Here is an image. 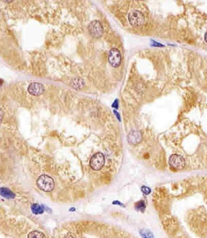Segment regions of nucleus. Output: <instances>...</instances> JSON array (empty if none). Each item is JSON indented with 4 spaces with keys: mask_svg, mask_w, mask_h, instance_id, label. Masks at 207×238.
<instances>
[{
    "mask_svg": "<svg viewBox=\"0 0 207 238\" xmlns=\"http://www.w3.org/2000/svg\"><path fill=\"white\" fill-rule=\"evenodd\" d=\"M37 183L38 188L45 192L52 191L55 186L54 181L52 178L45 175L39 176Z\"/></svg>",
    "mask_w": 207,
    "mask_h": 238,
    "instance_id": "1",
    "label": "nucleus"
},
{
    "mask_svg": "<svg viewBox=\"0 0 207 238\" xmlns=\"http://www.w3.org/2000/svg\"><path fill=\"white\" fill-rule=\"evenodd\" d=\"M105 163V158L101 152L94 154L90 160V166L94 170H100L102 168Z\"/></svg>",
    "mask_w": 207,
    "mask_h": 238,
    "instance_id": "2",
    "label": "nucleus"
},
{
    "mask_svg": "<svg viewBox=\"0 0 207 238\" xmlns=\"http://www.w3.org/2000/svg\"><path fill=\"white\" fill-rule=\"evenodd\" d=\"M128 19L130 23L133 26L142 25L145 22V17L142 13L139 10H133L129 13Z\"/></svg>",
    "mask_w": 207,
    "mask_h": 238,
    "instance_id": "3",
    "label": "nucleus"
},
{
    "mask_svg": "<svg viewBox=\"0 0 207 238\" xmlns=\"http://www.w3.org/2000/svg\"><path fill=\"white\" fill-rule=\"evenodd\" d=\"M109 63L113 67H119L121 61V56L119 51L116 48H112L109 52L108 55Z\"/></svg>",
    "mask_w": 207,
    "mask_h": 238,
    "instance_id": "4",
    "label": "nucleus"
},
{
    "mask_svg": "<svg viewBox=\"0 0 207 238\" xmlns=\"http://www.w3.org/2000/svg\"><path fill=\"white\" fill-rule=\"evenodd\" d=\"M89 31L91 34L96 38H99L103 34V27L98 20L91 22L89 25Z\"/></svg>",
    "mask_w": 207,
    "mask_h": 238,
    "instance_id": "5",
    "label": "nucleus"
},
{
    "mask_svg": "<svg viewBox=\"0 0 207 238\" xmlns=\"http://www.w3.org/2000/svg\"><path fill=\"white\" fill-rule=\"evenodd\" d=\"M170 166L176 170L182 169L185 167V161L184 158L179 155H173L170 158Z\"/></svg>",
    "mask_w": 207,
    "mask_h": 238,
    "instance_id": "6",
    "label": "nucleus"
},
{
    "mask_svg": "<svg viewBox=\"0 0 207 238\" xmlns=\"http://www.w3.org/2000/svg\"><path fill=\"white\" fill-rule=\"evenodd\" d=\"M27 91L31 95L34 96H39L44 93L45 88L44 85L40 83L33 82L28 87Z\"/></svg>",
    "mask_w": 207,
    "mask_h": 238,
    "instance_id": "7",
    "label": "nucleus"
},
{
    "mask_svg": "<svg viewBox=\"0 0 207 238\" xmlns=\"http://www.w3.org/2000/svg\"><path fill=\"white\" fill-rule=\"evenodd\" d=\"M142 135L138 131H132L127 136V141L131 145L138 144L142 141Z\"/></svg>",
    "mask_w": 207,
    "mask_h": 238,
    "instance_id": "8",
    "label": "nucleus"
},
{
    "mask_svg": "<svg viewBox=\"0 0 207 238\" xmlns=\"http://www.w3.org/2000/svg\"><path fill=\"white\" fill-rule=\"evenodd\" d=\"M1 195L7 199H14L16 196L15 194L8 188L2 187L0 189Z\"/></svg>",
    "mask_w": 207,
    "mask_h": 238,
    "instance_id": "9",
    "label": "nucleus"
},
{
    "mask_svg": "<svg viewBox=\"0 0 207 238\" xmlns=\"http://www.w3.org/2000/svg\"><path fill=\"white\" fill-rule=\"evenodd\" d=\"M32 213L35 215L41 214L44 213V209L42 206L39 205L38 204H33L31 206Z\"/></svg>",
    "mask_w": 207,
    "mask_h": 238,
    "instance_id": "10",
    "label": "nucleus"
},
{
    "mask_svg": "<svg viewBox=\"0 0 207 238\" xmlns=\"http://www.w3.org/2000/svg\"><path fill=\"white\" fill-rule=\"evenodd\" d=\"M139 233L142 238H155L152 232L148 229H142L139 231Z\"/></svg>",
    "mask_w": 207,
    "mask_h": 238,
    "instance_id": "11",
    "label": "nucleus"
},
{
    "mask_svg": "<svg viewBox=\"0 0 207 238\" xmlns=\"http://www.w3.org/2000/svg\"><path fill=\"white\" fill-rule=\"evenodd\" d=\"M27 238H46V237L43 233L35 231L29 233Z\"/></svg>",
    "mask_w": 207,
    "mask_h": 238,
    "instance_id": "12",
    "label": "nucleus"
},
{
    "mask_svg": "<svg viewBox=\"0 0 207 238\" xmlns=\"http://www.w3.org/2000/svg\"><path fill=\"white\" fill-rule=\"evenodd\" d=\"M135 210H137V211H144L145 210V202L144 201H140L138 202H136L135 204Z\"/></svg>",
    "mask_w": 207,
    "mask_h": 238,
    "instance_id": "13",
    "label": "nucleus"
},
{
    "mask_svg": "<svg viewBox=\"0 0 207 238\" xmlns=\"http://www.w3.org/2000/svg\"><path fill=\"white\" fill-rule=\"evenodd\" d=\"M83 81H80V79H77V80H75L74 81H73L72 86L74 88L80 89L82 87H83Z\"/></svg>",
    "mask_w": 207,
    "mask_h": 238,
    "instance_id": "14",
    "label": "nucleus"
},
{
    "mask_svg": "<svg viewBox=\"0 0 207 238\" xmlns=\"http://www.w3.org/2000/svg\"><path fill=\"white\" fill-rule=\"evenodd\" d=\"M141 191H142V192L145 195L150 194L151 193V189H150V188H148V187H147V186H142V188H141Z\"/></svg>",
    "mask_w": 207,
    "mask_h": 238,
    "instance_id": "15",
    "label": "nucleus"
},
{
    "mask_svg": "<svg viewBox=\"0 0 207 238\" xmlns=\"http://www.w3.org/2000/svg\"><path fill=\"white\" fill-rule=\"evenodd\" d=\"M113 204H114V205H119V206H120L121 207H124L125 206L123 204L121 203L120 201H114L113 202Z\"/></svg>",
    "mask_w": 207,
    "mask_h": 238,
    "instance_id": "16",
    "label": "nucleus"
},
{
    "mask_svg": "<svg viewBox=\"0 0 207 238\" xmlns=\"http://www.w3.org/2000/svg\"><path fill=\"white\" fill-rule=\"evenodd\" d=\"M114 113L116 114V116H117V117L118 118V119H119V120H120V117L119 114L118 113H117L116 111H114Z\"/></svg>",
    "mask_w": 207,
    "mask_h": 238,
    "instance_id": "17",
    "label": "nucleus"
},
{
    "mask_svg": "<svg viewBox=\"0 0 207 238\" xmlns=\"http://www.w3.org/2000/svg\"><path fill=\"white\" fill-rule=\"evenodd\" d=\"M205 41H206V42H207V32H206L205 35Z\"/></svg>",
    "mask_w": 207,
    "mask_h": 238,
    "instance_id": "18",
    "label": "nucleus"
}]
</instances>
